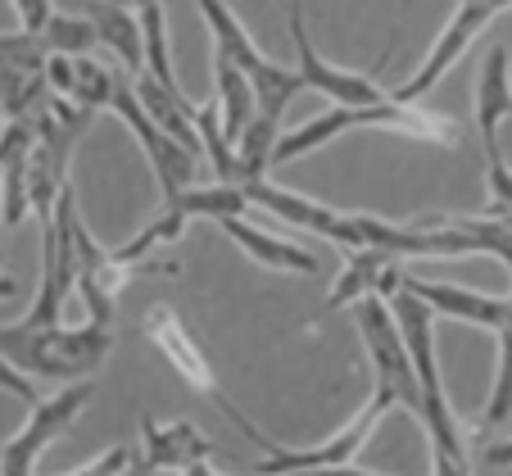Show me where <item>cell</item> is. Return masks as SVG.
<instances>
[{"label": "cell", "instance_id": "6da1fadb", "mask_svg": "<svg viewBox=\"0 0 512 476\" xmlns=\"http://www.w3.org/2000/svg\"><path fill=\"white\" fill-rule=\"evenodd\" d=\"M363 127L399 132V136H413V141H431V146H458L454 118L386 96V100H377V105H336V109H327V114L309 118L304 127H295V132H281L272 164H295V159H304L309 150H322V146H331L336 136L363 132Z\"/></svg>", "mask_w": 512, "mask_h": 476}, {"label": "cell", "instance_id": "7a4b0ae2", "mask_svg": "<svg viewBox=\"0 0 512 476\" xmlns=\"http://www.w3.org/2000/svg\"><path fill=\"white\" fill-rule=\"evenodd\" d=\"M109 350H114V327L109 322H87V327H64V322L32 327V322H14V327H0V354L37 381L96 377L105 368Z\"/></svg>", "mask_w": 512, "mask_h": 476}, {"label": "cell", "instance_id": "3957f363", "mask_svg": "<svg viewBox=\"0 0 512 476\" xmlns=\"http://www.w3.org/2000/svg\"><path fill=\"white\" fill-rule=\"evenodd\" d=\"M349 309H354V327L372 363V386H377L372 395H381L390 408H408L422 422V381H417V363L395 318V304L386 295H363Z\"/></svg>", "mask_w": 512, "mask_h": 476}, {"label": "cell", "instance_id": "277c9868", "mask_svg": "<svg viewBox=\"0 0 512 476\" xmlns=\"http://www.w3.org/2000/svg\"><path fill=\"white\" fill-rule=\"evenodd\" d=\"M195 10H200L204 28H209L213 50H223V55L232 59L236 68H241L245 78L254 82V96H259V114L286 118L290 100H295L304 87H309L300 68H281L277 59L263 55V50L254 46V37L245 32V23L236 19V10L227 5V0H195Z\"/></svg>", "mask_w": 512, "mask_h": 476}, {"label": "cell", "instance_id": "5b68a950", "mask_svg": "<svg viewBox=\"0 0 512 476\" xmlns=\"http://www.w3.org/2000/svg\"><path fill=\"white\" fill-rule=\"evenodd\" d=\"M218 404H223L227 418H232L236 427H241L245 436H250L254 445L263 449V454H268V458H259V463H254V476H295V472H313V467H331V463H354V458L363 454V445L372 440L377 422L390 413L386 399L372 395L368 404H363V408L354 413V422H349L345 431H336V436H331L327 445H318V449H281L277 440H268L250 418H245V413L223 395V390H218Z\"/></svg>", "mask_w": 512, "mask_h": 476}, {"label": "cell", "instance_id": "8992f818", "mask_svg": "<svg viewBox=\"0 0 512 476\" xmlns=\"http://www.w3.org/2000/svg\"><path fill=\"white\" fill-rule=\"evenodd\" d=\"M109 109H114V114L132 127L136 141H141L145 159H150V168H155L159 191H164V200H173V195H182L186 186H195L200 155L186 150L173 132H164V127L155 123V114L141 105V96H136V87H132V73H127L123 64H118V87H114V105Z\"/></svg>", "mask_w": 512, "mask_h": 476}, {"label": "cell", "instance_id": "52a82bcc", "mask_svg": "<svg viewBox=\"0 0 512 476\" xmlns=\"http://www.w3.org/2000/svg\"><path fill=\"white\" fill-rule=\"evenodd\" d=\"M50 46L41 32L19 28L0 32V114L5 118H37L50 105Z\"/></svg>", "mask_w": 512, "mask_h": 476}, {"label": "cell", "instance_id": "ba28073f", "mask_svg": "<svg viewBox=\"0 0 512 476\" xmlns=\"http://www.w3.org/2000/svg\"><path fill=\"white\" fill-rule=\"evenodd\" d=\"M91 395H96V381L82 377V381H73V386H64L59 395L32 404L28 427H23L10 445L0 449V476H32V472H37L41 454H46V449L55 445V440L73 427V422H78V413L91 404Z\"/></svg>", "mask_w": 512, "mask_h": 476}, {"label": "cell", "instance_id": "9c48e42d", "mask_svg": "<svg viewBox=\"0 0 512 476\" xmlns=\"http://www.w3.org/2000/svg\"><path fill=\"white\" fill-rule=\"evenodd\" d=\"M499 10H512V0H458L454 19L445 23V32H440V37H435V46L426 50L422 68H417V73H413V78H408L399 91H390V96H395V100H408V105H417L426 91H435V87H440V78H445L449 68H454L458 59L467 55V46H472V41L481 37L485 28H490V19H494Z\"/></svg>", "mask_w": 512, "mask_h": 476}, {"label": "cell", "instance_id": "30bf717a", "mask_svg": "<svg viewBox=\"0 0 512 476\" xmlns=\"http://www.w3.org/2000/svg\"><path fill=\"white\" fill-rule=\"evenodd\" d=\"M73 241H78V291L87 300L91 322H109L114 327V300L127 286V277H136V272H173L168 263H123L109 245H100L87 232L82 218L73 223Z\"/></svg>", "mask_w": 512, "mask_h": 476}, {"label": "cell", "instance_id": "8fae6325", "mask_svg": "<svg viewBox=\"0 0 512 476\" xmlns=\"http://www.w3.org/2000/svg\"><path fill=\"white\" fill-rule=\"evenodd\" d=\"M290 37H295V55H300V73L318 96L336 100V105H377L386 100V91L354 68H336L331 59H322L309 41V23H304V0H290Z\"/></svg>", "mask_w": 512, "mask_h": 476}, {"label": "cell", "instance_id": "7c38bea8", "mask_svg": "<svg viewBox=\"0 0 512 476\" xmlns=\"http://www.w3.org/2000/svg\"><path fill=\"white\" fill-rule=\"evenodd\" d=\"M141 331H145V340H150V345H155V350L164 354L168 363H173V372L186 381V386H195L200 395H218V377H213L204 350L191 340L186 322L177 318V309H168V304H155V309L141 318Z\"/></svg>", "mask_w": 512, "mask_h": 476}, {"label": "cell", "instance_id": "4fadbf2b", "mask_svg": "<svg viewBox=\"0 0 512 476\" xmlns=\"http://www.w3.org/2000/svg\"><path fill=\"white\" fill-rule=\"evenodd\" d=\"M404 277L408 272L399 268V254L390 250H349L345 268H340L336 286H331L327 304H322V313H336V309H349V304H358L363 295H386V300H395L399 291H404Z\"/></svg>", "mask_w": 512, "mask_h": 476}, {"label": "cell", "instance_id": "5bb4252c", "mask_svg": "<svg viewBox=\"0 0 512 476\" xmlns=\"http://www.w3.org/2000/svg\"><path fill=\"white\" fill-rule=\"evenodd\" d=\"M32 146H37V118H5V127H0V191H5V223L10 227H19L23 214L32 209Z\"/></svg>", "mask_w": 512, "mask_h": 476}, {"label": "cell", "instance_id": "9a60e30c", "mask_svg": "<svg viewBox=\"0 0 512 476\" xmlns=\"http://www.w3.org/2000/svg\"><path fill=\"white\" fill-rule=\"evenodd\" d=\"M404 286L413 295H422L440 318H454L467 322V327H485V331H499L508 322V295H481V291H467V286H449V282H422V277H404Z\"/></svg>", "mask_w": 512, "mask_h": 476}, {"label": "cell", "instance_id": "2e32d148", "mask_svg": "<svg viewBox=\"0 0 512 476\" xmlns=\"http://www.w3.org/2000/svg\"><path fill=\"white\" fill-rule=\"evenodd\" d=\"M218 227H223L227 236H232L236 245H241L245 254H250L254 263H263V268H277V272H295V277H318V254L304 250L300 241H281V236L263 232V227L245 223V214H227L218 218Z\"/></svg>", "mask_w": 512, "mask_h": 476}, {"label": "cell", "instance_id": "e0dca14e", "mask_svg": "<svg viewBox=\"0 0 512 476\" xmlns=\"http://www.w3.org/2000/svg\"><path fill=\"white\" fill-rule=\"evenodd\" d=\"M512 118V55L508 46H490L476 78V132L481 150L499 141V127Z\"/></svg>", "mask_w": 512, "mask_h": 476}, {"label": "cell", "instance_id": "ac0fdd59", "mask_svg": "<svg viewBox=\"0 0 512 476\" xmlns=\"http://www.w3.org/2000/svg\"><path fill=\"white\" fill-rule=\"evenodd\" d=\"M145 449L141 454L150 458L155 467H173V472H191L195 463L213 454V445L191 427V422H159V418H145L141 427Z\"/></svg>", "mask_w": 512, "mask_h": 476}, {"label": "cell", "instance_id": "d6986e66", "mask_svg": "<svg viewBox=\"0 0 512 476\" xmlns=\"http://www.w3.org/2000/svg\"><path fill=\"white\" fill-rule=\"evenodd\" d=\"M91 19H96L100 46H105L132 78H141L145 73V37H141V23H136L132 5H127V0H96V5H91Z\"/></svg>", "mask_w": 512, "mask_h": 476}, {"label": "cell", "instance_id": "ffe728a7", "mask_svg": "<svg viewBox=\"0 0 512 476\" xmlns=\"http://www.w3.org/2000/svg\"><path fill=\"white\" fill-rule=\"evenodd\" d=\"M213 87H218V109H223V132L232 146H241V136L250 132L254 114H259V96H254V82L245 78L241 68L213 50Z\"/></svg>", "mask_w": 512, "mask_h": 476}, {"label": "cell", "instance_id": "44dd1931", "mask_svg": "<svg viewBox=\"0 0 512 476\" xmlns=\"http://www.w3.org/2000/svg\"><path fill=\"white\" fill-rule=\"evenodd\" d=\"M164 209H173V214H182V218H209V223H218V218H227V214H245V209H250V195L236 182L186 186L182 195L164 200Z\"/></svg>", "mask_w": 512, "mask_h": 476}, {"label": "cell", "instance_id": "7402d4cb", "mask_svg": "<svg viewBox=\"0 0 512 476\" xmlns=\"http://www.w3.org/2000/svg\"><path fill=\"white\" fill-rule=\"evenodd\" d=\"M141 23V37H145V73H155L164 87H177V73H173V46H168V23H164V5L159 0H127Z\"/></svg>", "mask_w": 512, "mask_h": 476}, {"label": "cell", "instance_id": "603a6c76", "mask_svg": "<svg viewBox=\"0 0 512 476\" xmlns=\"http://www.w3.org/2000/svg\"><path fill=\"white\" fill-rule=\"evenodd\" d=\"M114 87H118L114 64L91 59V55H73V87H68V100H78V105H87L91 114H96V109L114 105Z\"/></svg>", "mask_w": 512, "mask_h": 476}, {"label": "cell", "instance_id": "cb8c5ba5", "mask_svg": "<svg viewBox=\"0 0 512 476\" xmlns=\"http://www.w3.org/2000/svg\"><path fill=\"white\" fill-rule=\"evenodd\" d=\"M499 372H494V390H490V404L481 413V427L494 431L512 418V291H508V322L499 331Z\"/></svg>", "mask_w": 512, "mask_h": 476}, {"label": "cell", "instance_id": "d4e9b609", "mask_svg": "<svg viewBox=\"0 0 512 476\" xmlns=\"http://www.w3.org/2000/svg\"><path fill=\"white\" fill-rule=\"evenodd\" d=\"M46 37L50 55H91L100 46V32H96V19H73V14H50V23L41 28Z\"/></svg>", "mask_w": 512, "mask_h": 476}, {"label": "cell", "instance_id": "484cf974", "mask_svg": "<svg viewBox=\"0 0 512 476\" xmlns=\"http://www.w3.org/2000/svg\"><path fill=\"white\" fill-rule=\"evenodd\" d=\"M485 182H490V204H485V214L512 227V168H508V159H503L499 141L485 146Z\"/></svg>", "mask_w": 512, "mask_h": 476}, {"label": "cell", "instance_id": "4316f807", "mask_svg": "<svg viewBox=\"0 0 512 476\" xmlns=\"http://www.w3.org/2000/svg\"><path fill=\"white\" fill-rule=\"evenodd\" d=\"M0 390H5V395H14V399H23V404H41V395H37V386H32V377L28 372H19L14 368L10 359H5V354H0Z\"/></svg>", "mask_w": 512, "mask_h": 476}, {"label": "cell", "instance_id": "83f0119b", "mask_svg": "<svg viewBox=\"0 0 512 476\" xmlns=\"http://www.w3.org/2000/svg\"><path fill=\"white\" fill-rule=\"evenodd\" d=\"M127 467H132V454H127V449H109V454L91 458L87 467H78V472H64V476H127Z\"/></svg>", "mask_w": 512, "mask_h": 476}, {"label": "cell", "instance_id": "f1b7e54d", "mask_svg": "<svg viewBox=\"0 0 512 476\" xmlns=\"http://www.w3.org/2000/svg\"><path fill=\"white\" fill-rule=\"evenodd\" d=\"M10 5H14V14H19V28H32V32H41L50 23V14H55L50 0H10Z\"/></svg>", "mask_w": 512, "mask_h": 476}, {"label": "cell", "instance_id": "f546056e", "mask_svg": "<svg viewBox=\"0 0 512 476\" xmlns=\"http://www.w3.org/2000/svg\"><path fill=\"white\" fill-rule=\"evenodd\" d=\"M295 476H381V472H363L354 463H331V467H313V472H295Z\"/></svg>", "mask_w": 512, "mask_h": 476}, {"label": "cell", "instance_id": "4dcf8cb0", "mask_svg": "<svg viewBox=\"0 0 512 476\" xmlns=\"http://www.w3.org/2000/svg\"><path fill=\"white\" fill-rule=\"evenodd\" d=\"M127 476H186V472H173V467H155L150 458H132V467H127Z\"/></svg>", "mask_w": 512, "mask_h": 476}, {"label": "cell", "instance_id": "1f68e13d", "mask_svg": "<svg viewBox=\"0 0 512 476\" xmlns=\"http://www.w3.org/2000/svg\"><path fill=\"white\" fill-rule=\"evenodd\" d=\"M485 463L490 467H512V440H494V445L485 449Z\"/></svg>", "mask_w": 512, "mask_h": 476}, {"label": "cell", "instance_id": "d6a6232c", "mask_svg": "<svg viewBox=\"0 0 512 476\" xmlns=\"http://www.w3.org/2000/svg\"><path fill=\"white\" fill-rule=\"evenodd\" d=\"M10 295H19V286H14L10 277H0V300H10Z\"/></svg>", "mask_w": 512, "mask_h": 476}, {"label": "cell", "instance_id": "836d02e7", "mask_svg": "<svg viewBox=\"0 0 512 476\" xmlns=\"http://www.w3.org/2000/svg\"><path fill=\"white\" fill-rule=\"evenodd\" d=\"M186 476H218V472H209V467H204V463H195V467H191V472H186Z\"/></svg>", "mask_w": 512, "mask_h": 476}, {"label": "cell", "instance_id": "e575fe53", "mask_svg": "<svg viewBox=\"0 0 512 476\" xmlns=\"http://www.w3.org/2000/svg\"><path fill=\"white\" fill-rule=\"evenodd\" d=\"M0 127H5V114H0Z\"/></svg>", "mask_w": 512, "mask_h": 476}, {"label": "cell", "instance_id": "d590c367", "mask_svg": "<svg viewBox=\"0 0 512 476\" xmlns=\"http://www.w3.org/2000/svg\"><path fill=\"white\" fill-rule=\"evenodd\" d=\"M404 5H408V0H404Z\"/></svg>", "mask_w": 512, "mask_h": 476}]
</instances>
